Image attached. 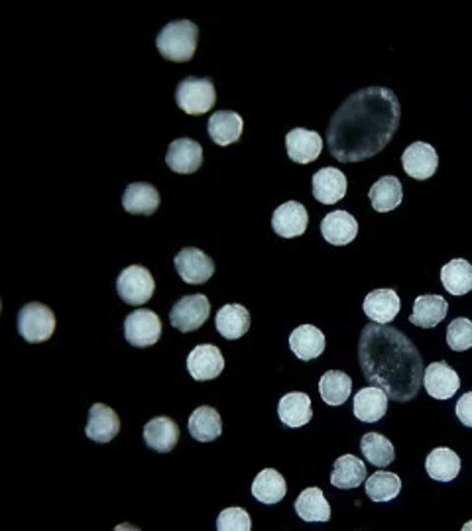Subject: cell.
Returning a JSON list of instances; mask_svg holds the SVG:
<instances>
[{"mask_svg": "<svg viewBox=\"0 0 472 531\" xmlns=\"http://www.w3.org/2000/svg\"><path fill=\"white\" fill-rule=\"evenodd\" d=\"M187 370L197 382H207L221 376L225 370V358L221 348L215 345H197L187 356Z\"/></svg>", "mask_w": 472, "mask_h": 531, "instance_id": "obj_10", "label": "cell"}, {"mask_svg": "<svg viewBox=\"0 0 472 531\" xmlns=\"http://www.w3.org/2000/svg\"><path fill=\"white\" fill-rule=\"evenodd\" d=\"M216 529L219 531H250L252 520L246 510L226 508L216 517Z\"/></svg>", "mask_w": 472, "mask_h": 531, "instance_id": "obj_39", "label": "cell"}, {"mask_svg": "<svg viewBox=\"0 0 472 531\" xmlns=\"http://www.w3.org/2000/svg\"><path fill=\"white\" fill-rule=\"evenodd\" d=\"M211 316V304L207 296L196 294V296H184L179 297L172 313H169V321H172L174 327L181 333L197 331L201 325L209 319Z\"/></svg>", "mask_w": 472, "mask_h": 531, "instance_id": "obj_7", "label": "cell"}, {"mask_svg": "<svg viewBox=\"0 0 472 531\" xmlns=\"http://www.w3.org/2000/svg\"><path fill=\"white\" fill-rule=\"evenodd\" d=\"M286 148H287L289 160L292 162L311 164L321 155L323 140L317 132L306 130V128H294L292 132H287Z\"/></svg>", "mask_w": 472, "mask_h": 531, "instance_id": "obj_15", "label": "cell"}, {"mask_svg": "<svg viewBox=\"0 0 472 531\" xmlns=\"http://www.w3.org/2000/svg\"><path fill=\"white\" fill-rule=\"evenodd\" d=\"M423 386L435 400H449L461 388V378L445 360L431 362L423 374Z\"/></svg>", "mask_w": 472, "mask_h": 531, "instance_id": "obj_11", "label": "cell"}, {"mask_svg": "<svg viewBox=\"0 0 472 531\" xmlns=\"http://www.w3.org/2000/svg\"><path fill=\"white\" fill-rule=\"evenodd\" d=\"M367 496L372 502H392L399 490H402V480L394 473H386V470H378L370 478H367Z\"/></svg>", "mask_w": 472, "mask_h": 531, "instance_id": "obj_37", "label": "cell"}, {"mask_svg": "<svg viewBox=\"0 0 472 531\" xmlns=\"http://www.w3.org/2000/svg\"><path fill=\"white\" fill-rule=\"evenodd\" d=\"M367 480V465L357 458L355 455H343L338 456L333 466V475H331V485L335 488L348 490V488H357L362 482Z\"/></svg>", "mask_w": 472, "mask_h": 531, "instance_id": "obj_30", "label": "cell"}, {"mask_svg": "<svg viewBox=\"0 0 472 531\" xmlns=\"http://www.w3.org/2000/svg\"><path fill=\"white\" fill-rule=\"evenodd\" d=\"M402 118L394 91L386 87H367L353 93L338 106L326 126V144L336 162L357 164L380 154Z\"/></svg>", "mask_w": 472, "mask_h": 531, "instance_id": "obj_1", "label": "cell"}, {"mask_svg": "<svg viewBox=\"0 0 472 531\" xmlns=\"http://www.w3.org/2000/svg\"><path fill=\"white\" fill-rule=\"evenodd\" d=\"M199 28L197 24L189 20H176L169 22L164 30L157 34V52H160L169 62L184 64L196 55L197 50Z\"/></svg>", "mask_w": 472, "mask_h": 531, "instance_id": "obj_3", "label": "cell"}, {"mask_svg": "<svg viewBox=\"0 0 472 531\" xmlns=\"http://www.w3.org/2000/svg\"><path fill=\"white\" fill-rule=\"evenodd\" d=\"M426 470L433 480L451 482L458 476V473H461V458H458V455L453 449L439 446V449H433L427 455Z\"/></svg>", "mask_w": 472, "mask_h": 531, "instance_id": "obj_33", "label": "cell"}, {"mask_svg": "<svg viewBox=\"0 0 472 531\" xmlns=\"http://www.w3.org/2000/svg\"><path fill=\"white\" fill-rule=\"evenodd\" d=\"M402 165H404V172L409 177L419 179V181L429 179L435 172H437V165H439L437 152H435L431 144L414 142L411 146L404 150Z\"/></svg>", "mask_w": 472, "mask_h": 531, "instance_id": "obj_13", "label": "cell"}, {"mask_svg": "<svg viewBox=\"0 0 472 531\" xmlns=\"http://www.w3.org/2000/svg\"><path fill=\"white\" fill-rule=\"evenodd\" d=\"M289 348L299 360H315L325 351V335L315 325H299L289 335Z\"/></svg>", "mask_w": 472, "mask_h": 531, "instance_id": "obj_26", "label": "cell"}, {"mask_svg": "<svg viewBox=\"0 0 472 531\" xmlns=\"http://www.w3.org/2000/svg\"><path fill=\"white\" fill-rule=\"evenodd\" d=\"M287 492L286 478L274 468H264L252 482V496L262 504H277L282 502Z\"/></svg>", "mask_w": 472, "mask_h": 531, "instance_id": "obj_31", "label": "cell"}, {"mask_svg": "<svg viewBox=\"0 0 472 531\" xmlns=\"http://www.w3.org/2000/svg\"><path fill=\"white\" fill-rule=\"evenodd\" d=\"M154 277L148 268L144 266H128L123 272H120L116 280V292L120 299L128 306H144L148 304L154 296Z\"/></svg>", "mask_w": 472, "mask_h": 531, "instance_id": "obj_6", "label": "cell"}, {"mask_svg": "<svg viewBox=\"0 0 472 531\" xmlns=\"http://www.w3.org/2000/svg\"><path fill=\"white\" fill-rule=\"evenodd\" d=\"M296 512L304 522H329L331 506L321 488H306L296 500Z\"/></svg>", "mask_w": 472, "mask_h": 531, "instance_id": "obj_32", "label": "cell"}, {"mask_svg": "<svg viewBox=\"0 0 472 531\" xmlns=\"http://www.w3.org/2000/svg\"><path fill=\"white\" fill-rule=\"evenodd\" d=\"M242 116L233 111H216L207 123L209 136L219 146H228V144L236 142L242 136Z\"/></svg>", "mask_w": 472, "mask_h": 531, "instance_id": "obj_28", "label": "cell"}, {"mask_svg": "<svg viewBox=\"0 0 472 531\" xmlns=\"http://www.w3.org/2000/svg\"><path fill=\"white\" fill-rule=\"evenodd\" d=\"M277 416L286 427H304L313 417L311 397L304 392H289L286 394L280 404H277Z\"/></svg>", "mask_w": 472, "mask_h": 531, "instance_id": "obj_21", "label": "cell"}, {"mask_svg": "<svg viewBox=\"0 0 472 531\" xmlns=\"http://www.w3.org/2000/svg\"><path fill=\"white\" fill-rule=\"evenodd\" d=\"M360 451L370 465L378 468L388 466L396 458L394 445L390 443V439L380 436V433H367V436L360 439Z\"/></svg>", "mask_w": 472, "mask_h": 531, "instance_id": "obj_36", "label": "cell"}, {"mask_svg": "<svg viewBox=\"0 0 472 531\" xmlns=\"http://www.w3.org/2000/svg\"><path fill=\"white\" fill-rule=\"evenodd\" d=\"M358 360L370 386H378L396 402H409L423 386V358L402 331L370 323L362 329Z\"/></svg>", "mask_w": 472, "mask_h": 531, "instance_id": "obj_2", "label": "cell"}, {"mask_svg": "<svg viewBox=\"0 0 472 531\" xmlns=\"http://www.w3.org/2000/svg\"><path fill=\"white\" fill-rule=\"evenodd\" d=\"M321 235L333 246L350 245L358 235V223L346 211H333L321 223Z\"/></svg>", "mask_w": 472, "mask_h": 531, "instance_id": "obj_18", "label": "cell"}, {"mask_svg": "<svg viewBox=\"0 0 472 531\" xmlns=\"http://www.w3.org/2000/svg\"><path fill=\"white\" fill-rule=\"evenodd\" d=\"M465 529H472V522H470V524H467V526H465Z\"/></svg>", "mask_w": 472, "mask_h": 531, "instance_id": "obj_41", "label": "cell"}, {"mask_svg": "<svg viewBox=\"0 0 472 531\" xmlns=\"http://www.w3.org/2000/svg\"><path fill=\"white\" fill-rule=\"evenodd\" d=\"M120 431V419L113 407L105 404H93L85 433L95 443H111Z\"/></svg>", "mask_w": 472, "mask_h": 531, "instance_id": "obj_17", "label": "cell"}, {"mask_svg": "<svg viewBox=\"0 0 472 531\" xmlns=\"http://www.w3.org/2000/svg\"><path fill=\"white\" fill-rule=\"evenodd\" d=\"M215 327L225 336V339L236 341L240 339V336H245L250 329V313L245 306L228 304L216 313Z\"/></svg>", "mask_w": 472, "mask_h": 531, "instance_id": "obj_24", "label": "cell"}, {"mask_svg": "<svg viewBox=\"0 0 472 531\" xmlns=\"http://www.w3.org/2000/svg\"><path fill=\"white\" fill-rule=\"evenodd\" d=\"M16 327L22 339L28 343H44L52 339L55 331V316L54 311L44 304H28L18 311Z\"/></svg>", "mask_w": 472, "mask_h": 531, "instance_id": "obj_5", "label": "cell"}, {"mask_svg": "<svg viewBox=\"0 0 472 531\" xmlns=\"http://www.w3.org/2000/svg\"><path fill=\"white\" fill-rule=\"evenodd\" d=\"M313 195L321 205H335L346 195V175L336 167H323L313 175Z\"/></svg>", "mask_w": 472, "mask_h": 531, "instance_id": "obj_16", "label": "cell"}, {"mask_svg": "<svg viewBox=\"0 0 472 531\" xmlns=\"http://www.w3.org/2000/svg\"><path fill=\"white\" fill-rule=\"evenodd\" d=\"M368 197H370L372 207L378 213H390L396 207H399V203H402L404 199L402 181H399L396 175H386L370 187Z\"/></svg>", "mask_w": 472, "mask_h": 531, "instance_id": "obj_29", "label": "cell"}, {"mask_svg": "<svg viewBox=\"0 0 472 531\" xmlns=\"http://www.w3.org/2000/svg\"><path fill=\"white\" fill-rule=\"evenodd\" d=\"M399 309H402V301L394 289H374L365 299L367 317L378 325L392 323Z\"/></svg>", "mask_w": 472, "mask_h": 531, "instance_id": "obj_20", "label": "cell"}, {"mask_svg": "<svg viewBox=\"0 0 472 531\" xmlns=\"http://www.w3.org/2000/svg\"><path fill=\"white\" fill-rule=\"evenodd\" d=\"M144 441L157 453H169L179 441V426L172 417H154L144 427Z\"/></svg>", "mask_w": 472, "mask_h": 531, "instance_id": "obj_22", "label": "cell"}, {"mask_svg": "<svg viewBox=\"0 0 472 531\" xmlns=\"http://www.w3.org/2000/svg\"><path fill=\"white\" fill-rule=\"evenodd\" d=\"M125 336L132 346L146 348L156 345L162 336V321L150 309L132 311L125 321Z\"/></svg>", "mask_w": 472, "mask_h": 531, "instance_id": "obj_8", "label": "cell"}, {"mask_svg": "<svg viewBox=\"0 0 472 531\" xmlns=\"http://www.w3.org/2000/svg\"><path fill=\"white\" fill-rule=\"evenodd\" d=\"M166 162L169 170L176 174H196L203 164V148L201 144L191 138H177L169 144Z\"/></svg>", "mask_w": 472, "mask_h": 531, "instance_id": "obj_12", "label": "cell"}, {"mask_svg": "<svg viewBox=\"0 0 472 531\" xmlns=\"http://www.w3.org/2000/svg\"><path fill=\"white\" fill-rule=\"evenodd\" d=\"M176 270L186 284H205L215 274V262L203 250L187 246L177 252Z\"/></svg>", "mask_w": 472, "mask_h": 531, "instance_id": "obj_9", "label": "cell"}, {"mask_svg": "<svg viewBox=\"0 0 472 531\" xmlns=\"http://www.w3.org/2000/svg\"><path fill=\"white\" fill-rule=\"evenodd\" d=\"M307 223H309L307 209L297 201H287V203L280 205V207L274 211V216H272L274 231L277 236H282V238L301 236L306 233Z\"/></svg>", "mask_w": 472, "mask_h": 531, "instance_id": "obj_14", "label": "cell"}, {"mask_svg": "<svg viewBox=\"0 0 472 531\" xmlns=\"http://www.w3.org/2000/svg\"><path fill=\"white\" fill-rule=\"evenodd\" d=\"M447 345L457 353L468 351L472 346V321L465 317L451 321L449 329H447Z\"/></svg>", "mask_w": 472, "mask_h": 531, "instance_id": "obj_38", "label": "cell"}, {"mask_svg": "<svg viewBox=\"0 0 472 531\" xmlns=\"http://www.w3.org/2000/svg\"><path fill=\"white\" fill-rule=\"evenodd\" d=\"M123 207L132 215L150 216L160 207V193L150 184H130L123 195Z\"/></svg>", "mask_w": 472, "mask_h": 531, "instance_id": "obj_25", "label": "cell"}, {"mask_svg": "<svg viewBox=\"0 0 472 531\" xmlns=\"http://www.w3.org/2000/svg\"><path fill=\"white\" fill-rule=\"evenodd\" d=\"M176 101L187 115L199 116L209 113L216 103V91L209 77H186L176 89Z\"/></svg>", "mask_w": 472, "mask_h": 531, "instance_id": "obj_4", "label": "cell"}, {"mask_svg": "<svg viewBox=\"0 0 472 531\" xmlns=\"http://www.w3.org/2000/svg\"><path fill=\"white\" fill-rule=\"evenodd\" d=\"M455 414L458 419H461L463 426L472 427V392H467L458 397V402L455 406Z\"/></svg>", "mask_w": 472, "mask_h": 531, "instance_id": "obj_40", "label": "cell"}, {"mask_svg": "<svg viewBox=\"0 0 472 531\" xmlns=\"http://www.w3.org/2000/svg\"><path fill=\"white\" fill-rule=\"evenodd\" d=\"M189 436L199 443H211L221 437L223 433V419L216 414V409L209 406H201L189 416L187 421Z\"/></svg>", "mask_w": 472, "mask_h": 531, "instance_id": "obj_23", "label": "cell"}, {"mask_svg": "<svg viewBox=\"0 0 472 531\" xmlns=\"http://www.w3.org/2000/svg\"><path fill=\"white\" fill-rule=\"evenodd\" d=\"M355 416L362 424H377L388 412V394L378 386H368L355 396Z\"/></svg>", "mask_w": 472, "mask_h": 531, "instance_id": "obj_19", "label": "cell"}, {"mask_svg": "<svg viewBox=\"0 0 472 531\" xmlns=\"http://www.w3.org/2000/svg\"><path fill=\"white\" fill-rule=\"evenodd\" d=\"M353 392V380L341 370L325 372L319 380V394L326 406H343Z\"/></svg>", "mask_w": 472, "mask_h": 531, "instance_id": "obj_34", "label": "cell"}, {"mask_svg": "<svg viewBox=\"0 0 472 531\" xmlns=\"http://www.w3.org/2000/svg\"><path fill=\"white\" fill-rule=\"evenodd\" d=\"M449 304L441 296H419L414 301V313L409 316V323L421 329H433L447 317Z\"/></svg>", "mask_w": 472, "mask_h": 531, "instance_id": "obj_27", "label": "cell"}, {"mask_svg": "<svg viewBox=\"0 0 472 531\" xmlns=\"http://www.w3.org/2000/svg\"><path fill=\"white\" fill-rule=\"evenodd\" d=\"M441 284L451 296H465L472 292V266L463 258H455L443 266Z\"/></svg>", "mask_w": 472, "mask_h": 531, "instance_id": "obj_35", "label": "cell"}]
</instances>
